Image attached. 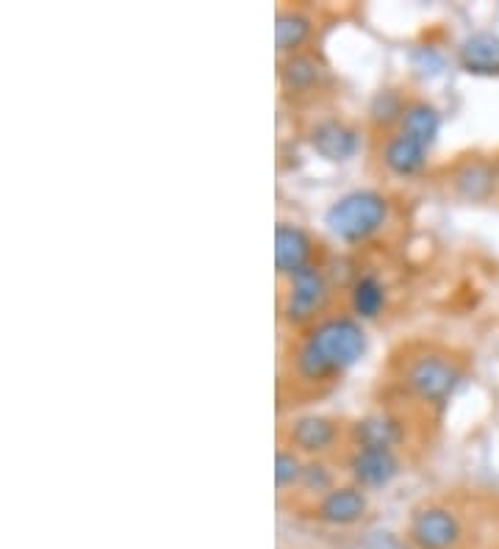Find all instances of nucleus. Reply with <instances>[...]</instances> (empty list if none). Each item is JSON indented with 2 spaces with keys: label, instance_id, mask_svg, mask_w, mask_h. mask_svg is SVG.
<instances>
[{
  "label": "nucleus",
  "instance_id": "obj_1",
  "mask_svg": "<svg viewBox=\"0 0 499 549\" xmlns=\"http://www.w3.org/2000/svg\"><path fill=\"white\" fill-rule=\"evenodd\" d=\"M364 353L366 333L355 317L328 314L303 328L280 358V408L325 397L364 358Z\"/></svg>",
  "mask_w": 499,
  "mask_h": 549
},
{
  "label": "nucleus",
  "instance_id": "obj_2",
  "mask_svg": "<svg viewBox=\"0 0 499 549\" xmlns=\"http://www.w3.org/2000/svg\"><path fill=\"white\" fill-rule=\"evenodd\" d=\"M391 397L408 400L422 411H444L463 380V361L436 342H408L391 353L389 369Z\"/></svg>",
  "mask_w": 499,
  "mask_h": 549
},
{
  "label": "nucleus",
  "instance_id": "obj_3",
  "mask_svg": "<svg viewBox=\"0 0 499 549\" xmlns=\"http://www.w3.org/2000/svg\"><path fill=\"white\" fill-rule=\"evenodd\" d=\"M389 222V200L372 189H355L341 195L325 214L330 233L344 244H361Z\"/></svg>",
  "mask_w": 499,
  "mask_h": 549
},
{
  "label": "nucleus",
  "instance_id": "obj_4",
  "mask_svg": "<svg viewBox=\"0 0 499 549\" xmlns=\"http://www.w3.org/2000/svg\"><path fill=\"white\" fill-rule=\"evenodd\" d=\"M330 300V283L319 267H305L286 278V292L280 297V317L294 330H303L314 325L322 317Z\"/></svg>",
  "mask_w": 499,
  "mask_h": 549
},
{
  "label": "nucleus",
  "instance_id": "obj_5",
  "mask_svg": "<svg viewBox=\"0 0 499 549\" xmlns=\"http://www.w3.org/2000/svg\"><path fill=\"white\" fill-rule=\"evenodd\" d=\"M408 536L416 549H455L463 538V522L444 502H425L411 513Z\"/></svg>",
  "mask_w": 499,
  "mask_h": 549
},
{
  "label": "nucleus",
  "instance_id": "obj_6",
  "mask_svg": "<svg viewBox=\"0 0 499 549\" xmlns=\"http://www.w3.org/2000/svg\"><path fill=\"white\" fill-rule=\"evenodd\" d=\"M280 436H283V447H289V450L305 452L311 458H325L339 447L341 422L322 414L297 416L283 427Z\"/></svg>",
  "mask_w": 499,
  "mask_h": 549
},
{
  "label": "nucleus",
  "instance_id": "obj_7",
  "mask_svg": "<svg viewBox=\"0 0 499 549\" xmlns=\"http://www.w3.org/2000/svg\"><path fill=\"white\" fill-rule=\"evenodd\" d=\"M400 466L397 452L386 447H353L347 461L355 486L361 488H386L400 475Z\"/></svg>",
  "mask_w": 499,
  "mask_h": 549
},
{
  "label": "nucleus",
  "instance_id": "obj_8",
  "mask_svg": "<svg viewBox=\"0 0 499 549\" xmlns=\"http://www.w3.org/2000/svg\"><path fill=\"white\" fill-rule=\"evenodd\" d=\"M308 142L314 147V153L322 156L325 161L344 164V161H350L355 153H358V147H361V134L355 131L350 122L330 117V120L317 122V125L311 128Z\"/></svg>",
  "mask_w": 499,
  "mask_h": 549
},
{
  "label": "nucleus",
  "instance_id": "obj_9",
  "mask_svg": "<svg viewBox=\"0 0 499 549\" xmlns=\"http://www.w3.org/2000/svg\"><path fill=\"white\" fill-rule=\"evenodd\" d=\"M314 239L292 222H278L275 228V269L280 278H292L294 272L311 267Z\"/></svg>",
  "mask_w": 499,
  "mask_h": 549
},
{
  "label": "nucleus",
  "instance_id": "obj_10",
  "mask_svg": "<svg viewBox=\"0 0 499 549\" xmlns=\"http://www.w3.org/2000/svg\"><path fill=\"white\" fill-rule=\"evenodd\" d=\"M369 511V500H366L364 488L361 486H336L333 491H328L322 500L317 502V513L319 522L325 525H355L361 522Z\"/></svg>",
  "mask_w": 499,
  "mask_h": 549
},
{
  "label": "nucleus",
  "instance_id": "obj_11",
  "mask_svg": "<svg viewBox=\"0 0 499 549\" xmlns=\"http://www.w3.org/2000/svg\"><path fill=\"white\" fill-rule=\"evenodd\" d=\"M499 181V170L494 161L466 159L452 172V189L455 195L469 203H486L494 195Z\"/></svg>",
  "mask_w": 499,
  "mask_h": 549
},
{
  "label": "nucleus",
  "instance_id": "obj_12",
  "mask_svg": "<svg viewBox=\"0 0 499 549\" xmlns=\"http://www.w3.org/2000/svg\"><path fill=\"white\" fill-rule=\"evenodd\" d=\"M458 64L463 73L486 75L494 78L499 75V37L491 31H475L463 39L458 48Z\"/></svg>",
  "mask_w": 499,
  "mask_h": 549
},
{
  "label": "nucleus",
  "instance_id": "obj_13",
  "mask_svg": "<svg viewBox=\"0 0 499 549\" xmlns=\"http://www.w3.org/2000/svg\"><path fill=\"white\" fill-rule=\"evenodd\" d=\"M350 441H353V447H386V450H394L397 444L405 441V427L397 419H391L389 414L366 416V419L350 427Z\"/></svg>",
  "mask_w": 499,
  "mask_h": 549
},
{
  "label": "nucleus",
  "instance_id": "obj_14",
  "mask_svg": "<svg viewBox=\"0 0 499 549\" xmlns=\"http://www.w3.org/2000/svg\"><path fill=\"white\" fill-rule=\"evenodd\" d=\"M383 164L389 167L394 175L400 178H411L416 172L425 170L427 164V147L414 142L411 136L405 134H389L386 145H383Z\"/></svg>",
  "mask_w": 499,
  "mask_h": 549
},
{
  "label": "nucleus",
  "instance_id": "obj_15",
  "mask_svg": "<svg viewBox=\"0 0 499 549\" xmlns=\"http://www.w3.org/2000/svg\"><path fill=\"white\" fill-rule=\"evenodd\" d=\"M397 131L405 136H411L414 142H419V145H425L427 150H430L433 142L439 139L441 131L439 109H436L433 103H427V100H411L405 114H402V122Z\"/></svg>",
  "mask_w": 499,
  "mask_h": 549
},
{
  "label": "nucleus",
  "instance_id": "obj_16",
  "mask_svg": "<svg viewBox=\"0 0 499 549\" xmlns=\"http://www.w3.org/2000/svg\"><path fill=\"white\" fill-rule=\"evenodd\" d=\"M311 31H314V25L303 12L280 9L278 17H275V48H278L280 56H286V59L297 56L300 48L311 39Z\"/></svg>",
  "mask_w": 499,
  "mask_h": 549
},
{
  "label": "nucleus",
  "instance_id": "obj_17",
  "mask_svg": "<svg viewBox=\"0 0 499 549\" xmlns=\"http://www.w3.org/2000/svg\"><path fill=\"white\" fill-rule=\"evenodd\" d=\"M350 308L355 319H378L386 308V286L380 283L378 275L364 272L358 275L350 286Z\"/></svg>",
  "mask_w": 499,
  "mask_h": 549
},
{
  "label": "nucleus",
  "instance_id": "obj_18",
  "mask_svg": "<svg viewBox=\"0 0 499 549\" xmlns=\"http://www.w3.org/2000/svg\"><path fill=\"white\" fill-rule=\"evenodd\" d=\"M319 64L311 56L305 53H297V56H289L280 64V84L289 95H303V92H311L314 86L319 84Z\"/></svg>",
  "mask_w": 499,
  "mask_h": 549
},
{
  "label": "nucleus",
  "instance_id": "obj_19",
  "mask_svg": "<svg viewBox=\"0 0 499 549\" xmlns=\"http://www.w3.org/2000/svg\"><path fill=\"white\" fill-rule=\"evenodd\" d=\"M405 109H408V103L397 89H380L369 103V122H372L375 131H389L391 125L400 128Z\"/></svg>",
  "mask_w": 499,
  "mask_h": 549
},
{
  "label": "nucleus",
  "instance_id": "obj_20",
  "mask_svg": "<svg viewBox=\"0 0 499 549\" xmlns=\"http://www.w3.org/2000/svg\"><path fill=\"white\" fill-rule=\"evenodd\" d=\"M305 464L300 461V455L294 450H286L280 447L278 455H275V486L283 494L286 488L300 486V477H303Z\"/></svg>",
  "mask_w": 499,
  "mask_h": 549
},
{
  "label": "nucleus",
  "instance_id": "obj_21",
  "mask_svg": "<svg viewBox=\"0 0 499 549\" xmlns=\"http://www.w3.org/2000/svg\"><path fill=\"white\" fill-rule=\"evenodd\" d=\"M300 488L303 491H308V494H319V500L328 494V491H333V472L328 469V464L322 461V458H317V461H308L303 469V477H300Z\"/></svg>",
  "mask_w": 499,
  "mask_h": 549
},
{
  "label": "nucleus",
  "instance_id": "obj_22",
  "mask_svg": "<svg viewBox=\"0 0 499 549\" xmlns=\"http://www.w3.org/2000/svg\"><path fill=\"white\" fill-rule=\"evenodd\" d=\"M414 67L422 75H439L444 67V59L433 48H419L414 53Z\"/></svg>",
  "mask_w": 499,
  "mask_h": 549
},
{
  "label": "nucleus",
  "instance_id": "obj_23",
  "mask_svg": "<svg viewBox=\"0 0 499 549\" xmlns=\"http://www.w3.org/2000/svg\"><path fill=\"white\" fill-rule=\"evenodd\" d=\"M497 170H499V161H497Z\"/></svg>",
  "mask_w": 499,
  "mask_h": 549
}]
</instances>
